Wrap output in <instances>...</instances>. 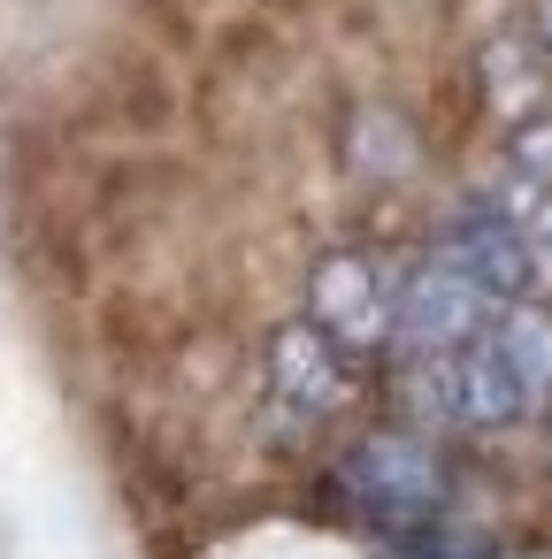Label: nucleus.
I'll use <instances>...</instances> for the list:
<instances>
[{
    "mask_svg": "<svg viewBox=\"0 0 552 559\" xmlns=\"http://www.w3.org/2000/svg\"><path fill=\"white\" fill-rule=\"evenodd\" d=\"M491 337H498V353L521 368V383L537 391V406L552 399V314L544 307H506L498 322H491Z\"/></svg>",
    "mask_w": 552,
    "mask_h": 559,
    "instance_id": "7",
    "label": "nucleus"
},
{
    "mask_svg": "<svg viewBox=\"0 0 552 559\" xmlns=\"http://www.w3.org/2000/svg\"><path fill=\"white\" fill-rule=\"evenodd\" d=\"M307 314H315L345 353L384 345V337H391V314H399V276H391L384 261H368L361 246H338V253H322L315 276H307Z\"/></svg>",
    "mask_w": 552,
    "mask_h": 559,
    "instance_id": "5",
    "label": "nucleus"
},
{
    "mask_svg": "<svg viewBox=\"0 0 552 559\" xmlns=\"http://www.w3.org/2000/svg\"><path fill=\"white\" fill-rule=\"evenodd\" d=\"M338 490H345L376 528H391V536H430V528L445 521V506H453L445 460H437L422 437H399V429L345 444V452H338Z\"/></svg>",
    "mask_w": 552,
    "mask_h": 559,
    "instance_id": "1",
    "label": "nucleus"
},
{
    "mask_svg": "<svg viewBox=\"0 0 552 559\" xmlns=\"http://www.w3.org/2000/svg\"><path fill=\"white\" fill-rule=\"evenodd\" d=\"M506 314V299H491L468 269H453L445 253H430L422 269L399 276V314H391V345L399 360H430L453 345H475L491 322Z\"/></svg>",
    "mask_w": 552,
    "mask_h": 559,
    "instance_id": "3",
    "label": "nucleus"
},
{
    "mask_svg": "<svg viewBox=\"0 0 552 559\" xmlns=\"http://www.w3.org/2000/svg\"><path fill=\"white\" fill-rule=\"evenodd\" d=\"M537 39L552 47V0H537Z\"/></svg>",
    "mask_w": 552,
    "mask_h": 559,
    "instance_id": "8",
    "label": "nucleus"
},
{
    "mask_svg": "<svg viewBox=\"0 0 552 559\" xmlns=\"http://www.w3.org/2000/svg\"><path fill=\"white\" fill-rule=\"evenodd\" d=\"M437 253L453 261V269H468L491 299H521L529 284H537V269H544V253H537V238L521 230V223H506L483 192L437 230Z\"/></svg>",
    "mask_w": 552,
    "mask_h": 559,
    "instance_id": "6",
    "label": "nucleus"
},
{
    "mask_svg": "<svg viewBox=\"0 0 552 559\" xmlns=\"http://www.w3.org/2000/svg\"><path fill=\"white\" fill-rule=\"evenodd\" d=\"M407 399L422 421H445V429H514L521 414H537V391L521 383V368L498 353L491 330L475 345L407 360Z\"/></svg>",
    "mask_w": 552,
    "mask_h": 559,
    "instance_id": "2",
    "label": "nucleus"
},
{
    "mask_svg": "<svg viewBox=\"0 0 552 559\" xmlns=\"http://www.w3.org/2000/svg\"><path fill=\"white\" fill-rule=\"evenodd\" d=\"M345 345L307 314V322H284L269 337V421L277 429H315L338 414L345 399Z\"/></svg>",
    "mask_w": 552,
    "mask_h": 559,
    "instance_id": "4",
    "label": "nucleus"
}]
</instances>
